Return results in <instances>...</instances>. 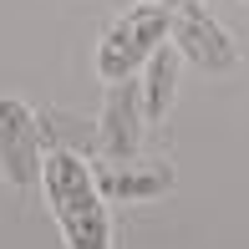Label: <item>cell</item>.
Masks as SVG:
<instances>
[{
    "mask_svg": "<svg viewBox=\"0 0 249 249\" xmlns=\"http://www.w3.org/2000/svg\"><path fill=\"white\" fill-rule=\"evenodd\" d=\"M142 132H148V112H142V87L132 82H107V102L97 117V153L102 163H127L142 153Z\"/></svg>",
    "mask_w": 249,
    "mask_h": 249,
    "instance_id": "obj_5",
    "label": "cell"
},
{
    "mask_svg": "<svg viewBox=\"0 0 249 249\" xmlns=\"http://www.w3.org/2000/svg\"><path fill=\"white\" fill-rule=\"evenodd\" d=\"M244 5H249V0H244Z\"/></svg>",
    "mask_w": 249,
    "mask_h": 249,
    "instance_id": "obj_9",
    "label": "cell"
},
{
    "mask_svg": "<svg viewBox=\"0 0 249 249\" xmlns=\"http://www.w3.org/2000/svg\"><path fill=\"white\" fill-rule=\"evenodd\" d=\"M178 61H183V56L173 51V41H163V46L148 56V66L138 71L142 112H148V122H163L168 107H173V97H178Z\"/></svg>",
    "mask_w": 249,
    "mask_h": 249,
    "instance_id": "obj_7",
    "label": "cell"
},
{
    "mask_svg": "<svg viewBox=\"0 0 249 249\" xmlns=\"http://www.w3.org/2000/svg\"><path fill=\"white\" fill-rule=\"evenodd\" d=\"M46 142H41V117L20 97H0V178L10 188H36Z\"/></svg>",
    "mask_w": 249,
    "mask_h": 249,
    "instance_id": "obj_4",
    "label": "cell"
},
{
    "mask_svg": "<svg viewBox=\"0 0 249 249\" xmlns=\"http://www.w3.org/2000/svg\"><path fill=\"white\" fill-rule=\"evenodd\" d=\"M41 194H46V209L66 249H112V213L82 153L51 148L41 163Z\"/></svg>",
    "mask_w": 249,
    "mask_h": 249,
    "instance_id": "obj_1",
    "label": "cell"
},
{
    "mask_svg": "<svg viewBox=\"0 0 249 249\" xmlns=\"http://www.w3.org/2000/svg\"><path fill=\"white\" fill-rule=\"evenodd\" d=\"M36 117H41V142H46V153H51V148L82 153V142H87L82 117H71V112H36Z\"/></svg>",
    "mask_w": 249,
    "mask_h": 249,
    "instance_id": "obj_8",
    "label": "cell"
},
{
    "mask_svg": "<svg viewBox=\"0 0 249 249\" xmlns=\"http://www.w3.org/2000/svg\"><path fill=\"white\" fill-rule=\"evenodd\" d=\"M163 5H168V41L183 61H194L209 76H224L239 66V41L229 36L224 20L209 16L203 0H163Z\"/></svg>",
    "mask_w": 249,
    "mask_h": 249,
    "instance_id": "obj_3",
    "label": "cell"
},
{
    "mask_svg": "<svg viewBox=\"0 0 249 249\" xmlns=\"http://www.w3.org/2000/svg\"><path fill=\"white\" fill-rule=\"evenodd\" d=\"M97 188L107 203H142L173 188V168L158 158H127V163H102L97 168Z\"/></svg>",
    "mask_w": 249,
    "mask_h": 249,
    "instance_id": "obj_6",
    "label": "cell"
},
{
    "mask_svg": "<svg viewBox=\"0 0 249 249\" xmlns=\"http://www.w3.org/2000/svg\"><path fill=\"white\" fill-rule=\"evenodd\" d=\"M168 41V5L163 0H138L122 10L97 41V76L102 82H132L148 66V56Z\"/></svg>",
    "mask_w": 249,
    "mask_h": 249,
    "instance_id": "obj_2",
    "label": "cell"
}]
</instances>
